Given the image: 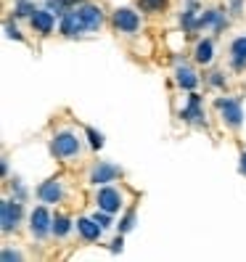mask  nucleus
Segmentation results:
<instances>
[{
  "label": "nucleus",
  "mask_w": 246,
  "mask_h": 262,
  "mask_svg": "<svg viewBox=\"0 0 246 262\" xmlns=\"http://www.w3.org/2000/svg\"><path fill=\"white\" fill-rule=\"evenodd\" d=\"M51 154L58 159H69L74 154H80V138L74 133L64 130V133H56V138L51 141Z\"/></svg>",
  "instance_id": "nucleus-1"
},
{
  "label": "nucleus",
  "mask_w": 246,
  "mask_h": 262,
  "mask_svg": "<svg viewBox=\"0 0 246 262\" xmlns=\"http://www.w3.org/2000/svg\"><path fill=\"white\" fill-rule=\"evenodd\" d=\"M19 220H21V199H3L0 202V228H3V233L16 230Z\"/></svg>",
  "instance_id": "nucleus-2"
},
{
  "label": "nucleus",
  "mask_w": 246,
  "mask_h": 262,
  "mask_svg": "<svg viewBox=\"0 0 246 262\" xmlns=\"http://www.w3.org/2000/svg\"><path fill=\"white\" fill-rule=\"evenodd\" d=\"M111 21H114V27L119 29V32H127V35H135L138 27H141V16H138L132 8H117Z\"/></svg>",
  "instance_id": "nucleus-3"
},
{
  "label": "nucleus",
  "mask_w": 246,
  "mask_h": 262,
  "mask_svg": "<svg viewBox=\"0 0 246 262\" xmlns=\"http://www.w3.org/2000/svg\"><path fill=\"white\" fill-rule=\"evenodd\" d=\"M217 109L222 112V119L230 127H238L243 122V109L238 98H217Z\"/></svg>",
  "instance_id": "nucleus-4"
},
{
  "label": "nucleus",
  "mask_w": 246,
  "mask_h": 262,
  "mask_svg": "<svg viewBox=\"0 0 246 262\" xmlns=\"http://www.w3.org/2000/svg\"><path fill=\"white\" fill-rule=\"evenodd\" d=\"M122 178V167L111 164V162H98L93 169H90V183H109V180H117Z\"/></svg>",
  "instance_id": "nucleus-5"
},
{
  "label": "nucleus",
  "mask_w": 246,
  "mask_h": 262,
  "mask_svg": "<svg viewBox=\"0 0 246 262\" xmlns=\"http://www.w3.org/2000/svg\"><path fill=\"white\" fill-rule=\"evenodd\" d=\"M37 196L45 204H58L61 199H64V188H61V183L56 178H51V180H42L37 186Z\"/></svg>",
  "instance_id": "nucleus-6"
},
{
  "label": "nucleus",
  "mask_w": 246,
  "mask_h": 262,
  "mask_svg": "<svg viewBox=\"0 0 246 262\" xmlns=\"http://www.w3.org/2000/svg\"><path fill=\"white\" fill-rule=\"evenodd\" d=\"M48 230H53V217H51V212L45 209V207H37V209L32 212V236L45 238V236H48Z\"/></svg>",
  "instance_id": "nucleus-7"
},
{
  "label": "nucleus",
  "mask_w": 246,
  "mask_h": 262,
  "mask_svg": "<svg viewBox=\"0 0 246 262\" xmlns=\"http://www.w3.org/2000/svg\"><path fill=\"white\" fill-rule=\"evenodd\" d=\"M77 13H80L82 24L87 27V32H96V29L101 27V21H103L101 8H98V6H93V3H82L80 8H77Z\"/></svg>",
  "instance_id": "nucleus-8"
},
{
  "label": "nucleus",
  "mask_w": 246,
  "mask_h": 262,
  "mask_svg": "<svg viewBox=\"0 0 246 262\" xmlns=\"http://www.w3.org/2000/svg\"><path fill=\"white\" fill-rule=\"evenodd\" d=\"M80 32H87V27L82 24L80 13L69 8V11L64 13V16H61V35H66V37H74V35H80Z\"/></svg>",
  "instance_id": "nucleus-9"
},
{
  "label": "nucleus",
  "mask_w": 246,
  "mask_h": 262,
  "mask_svg": "<svg viewBox=\"0 0 246 262\" xmlns=\"http://www.w3.org/2000/svg\"><path fill=\"white\" fill-rule=\"evenodd\" d=\"M98 209H106V212H117L119 207H122V193L117 191V188H111V186H106V188H101L98 191Z\"/></svg>",
  "instance_id": "nucleus-10"
},
{
  "label": "nucleus",
  "mask_w": 246,
  "mask_h": 262,
  "mask_svg": "<svg viewBox=\"0 0 246 262\" xmlns=\"http://www.w3.org/2000/svg\"><path fill=\"white\" fill-rule=\"evenodd\" d=\"M183 119L191 122V125H204V112H202V96H196L191 90L188 96V106L183 109Z\"/></svg>",
  "instance_id": "nucleus-11"
},
{
  "label": "nucleus",
  "mask_w": 246,
  "mask_h": 262,
  "mask_svg": "<svg viewBox=\"0 0 246 262\" xmlns=\"http://www.w3.org/2000/svg\"><path fill=\"white\" fill-rule=\"evenodd\" d=\"M29 21H32V29H35V32H40V35H48L51 29H53V24H56L53 11H51V8H45V11H35V16H29Z\"/></svg>",
  "instance_id": "nucleus-12"
},
{
  "label": "nucleus",
  "mask_w": 246,
  "mask_h": 262,
  "mask_svg": "<svg viewBox=\"0 0 246 262\" xmlns=\"http://www.w3.org/2000/svg\"><path fill=\"white\" fill-rule=\"evenodd\" d=\"M77 230L82 233L85 241H98L101 233H103V228H101L93 217H80V220H77Z\"/></svg>",
  "instance_id": "nucleus-13"
},
{
  "label": "nucleus",
  "mask_w": 246,
  "mask_h": 262,
  "mask_svg": "<svg viewBox=\"0 0 246 262\" xmlns=\"http://www.w3.org/2000/svg\"><path fill=\"white\" fill-rule=\"evenodd\" d=\"M175 80H177V85H180L183 90H193V88L198 85V77H196L193 69H188V67H177Z\"/></svg>",
  "instance_id": "nucleus-14"
},
{
  "label": "nucleus",
  "mask_w": 246,
  "mask_h": 262,
  "mask_svg": "<svg viewBox=\"0 0 246 262\" xmlns=\"http://www.w3.org/2000/svg\"><path fill=\"white\" fill-rule=\"evenodd\" d=\"M230 53H233V67L241 69V67L246 64V37L233 40V45H230Z\"/></svg>",
  "instance_id": "nucleus-15"
},
{
  "label": "nucleus",
  "mask_w": 246,
  "mask_h": 262,
  "mask_svg": "<svg viewBox=\"0 0 246 262\" xmlns=\"http://www.w3.org/2000/svg\"><path fill=\"white\" fill-rule=\"evenodd\" d=\"M212 56H214V42L212 40H202V42H198L196 45V61H198V64H209V61H212Z\"/></svg>",
  "instance_id": "nucleus-16"
},
{
  "label": "nucleus",
  "mask_w": 246,
  "mask_h": 262,
  "mask_svg": "<svg viewBox=\"0 0 246 262\" xmlns=\"http://www.w3.org/2000/svg\"><path fill=\"white\" fill-rule=\"evenodd\" d=\"M51 11H56V16H64V13L72 8V6H82L85 0H45Z\"/></svg>",
  "instance_id": "nucleus-17"
},
{
  "label": "nucleus",
  "mask_w": 246,
  "mask_h": 262,
  "mask_svg": "<svg viewBox=\"0 0 246 262\" xmlns=\"http://www.w3.org/2000/svg\"><path fill=\"white\" fill-rule=\"evenodd\" d=\"M69 230H72V220L64 217V214H56V217H53V233L61 238V236H66Z\"/></svg>",
  "instance_id": "nucleus-18"
},
{
  "label": "nucleus",
  "mask_w": 246,
  "mask_h": 262,
  "mask_svg": "<svg viewBox=\"0 0 246 262\" xmlns=\"http://www.w3.org/2000/svg\"><path fill=\"white\" fill-rule=\"evenodd\" d=\"M35 3H29V0H19L16 3V16H35Z\"/></svg>",
  "instance_id": "nucleus-19"
},
{
  "label": "nucleus",
  "mask_w": 246,
  "mask_h": 262,
  "mask_svg": "<svg viewBox=\"0 0 246 262\" xmlns=\"http://www.w3.org/2000/svg\"><path fill=\"white\" fill-rule=\"evenodd\" d=\"M135 228V209H130L125 217L119 220V233H127V230H132Z\"/></svg>",
  "instance_id": "nucleus-20"
},
{
  "label": "nucleus",
  "mask_w": 246,
  "mask_h": 262,
  "mask_svg": "<svg viewBox=\"0 0 246 262\" xmlns=\"http://www.w3.org/2000/svg\"><path fill=\"white\" fill-rule=\"evenodd\" d=\"M93 220H96L103 230H106V228H111V223H114V220H111V212H106V209L96 212V214H93Z\"/></svg>",
  "instance_id": "nucleus-21"
},
{
  "label": "nucleus",
  "mask_w": 246,
  "mask_h": 262,
  "mask_svg": "<svg viewBox=\"0 0 246 262\" xmlns=\"http://www.w3.org/2000/svg\"><path fill=\"white\" fill-rule=\"evenodd\" d=\"M167 0H141V8L143 11H164Z\"/></svg>",
  "instance_id": "nucleus-22"
},
{
  "label": "nucleus",
  "mask_w": 246,
  "mask_h": 262,
  "mask_svg": "<svg viewBox=\"0 0 246 262\" xmlns=\"http://www.w3.org/2000/svg\"><path fill=\"white\" fill-rule=\"evenodd\" d=\"M87 138H90V146H93L96 151L103 146V135L98 133V130H93V127H87Z\"/></svg>",
  "instance_id": "nucleus-23"
},
{
  "label": "nucleus",
  "mask_w": 246,
  "mask_h": 262,
  "mask_svg": "<svg viewBox=\"0 0 246 262\" xmlns=\"http://www.w3.org/2000/svg\"><path fill=\"white\" fill-rule=\"evenodd\" d=\"M6 35H8L11 40H24V37H21V32L16 29V24H13V21H6Z\"/></svg>",
  "instance_id": "nucleus-24"
},
{
  "label": "nucleus",
  "mask_w": 246,
  "mask_h": 262,
  "mask_svg": "<svg viewBox=\"0 0 246 262\" xmlns=\"http://www.w3.org/2000/svg\"><path fill=\"white\" fill-rule=\"evenodd\" d=\"M0 259H3V262H11V259H21V254H19V252H11V249H3Z\"/></svg>",
  "instance_id": "nucleus-25"
},
{
  "label": "nucleus",
  "mask_w": 246,
  "mask_h": 262,
  "mask_svg": "<svg viewBox=\"0 0 246 262\" xmlns=\"http://www.w3.org/2000/svg\"><path fill=\"white\" fill-rule=\"evenodd\" d=\"M212 85H217V88H222V85H225V77H222L220 72H212Z\"/></svg>",
  "instance_id": "nucleus-26"
},
{
  "label": "nucleus",
  "mask_w": 246,
  "mask_h": 262,
  "mask_svg": "<svg viewBox=\"0 0 246 262\" xmlns=\"http://www.w3.org/2000/svg\"><path fill=\"white\" fill-rule=\"evenodd\" d=\"M122 244H125V241H122V233L111 241V252H122Z\"/></svg>",
  "instance_id": "nucleus-27"
},
{
  "label": "nucleus",
  "mask_w": 246,
  "mask_h": 262,
  "mask_svg": "<svg viewBox=\"0 0 246 262\" xmlns=\"http://www.w3.org/2000/svg\"><path fill=\"white\" fill-rule=\"evenodd\" d=\"M0 172H3V178L8 175V162H6V159H3V162H0Z\"/></svg>",
  "instance_id": "nucleus-28"
},
{
  "label": "nucleus",
  "mask_w": 246,
  "mask_h": 262,
  "mask_svg": "<svg viewBox=\"0 0 246 262\" xmlns=\"http://www.w3.org/2000/svg\"><path fill=\"white\" fill-rule=\"evenodd\" d=\"M241 172H243V175H246V151H243V154H241Z\"/></svg>",
  "instance_id": "nucleus-29"
}]
</instances>
